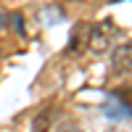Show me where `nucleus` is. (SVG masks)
<instances>
[{"instance_id": "f257e3e1", "label": "nucleus", "mask_w": 132, "mask_h": 132, "mask_svg": "<svg viewBox=\"0 0 132 132\" xmlns=\"http://www.w3.org/2000/svg\"><path fill=\"white\" fill-rule=\"evenodd\" d=\"M122 35L119 27L111 19H103L101 24H90V35H87V50H93L95 56H103L106 50H111L116 37Z\"/></svg>"}, {"instance_id": "f03ea898", "label": "nucleus", "mask_w": 132, "mask_h": 132, "mask_svg": "<svg viewBox=\"0 0 132 132\" xmlns=\"http://www.w3.org/2000/svg\"><path fill=\"white\" fill-rule=\"evenodd\" d=\"M103 114L114 122L132 119V87H116L108 93V101L103 103Z\"/></svg>"}, {"instance_id": "7ed1b4c3", "label": "nucleus", "mask_w": 132, "mask_h": 132, "mask_svg": "<svg viewBox=\"0 0 132 132\" xmlns=\"http://www.w3.org/2000/svg\"><path fill=\"white\" fill-rule=\"evenodd\" d=\"M132 74V42H122L111 56V77Z\"/></svg>"}, {"instance_id": "20e7f679", "label": "nucleus", "mask_w": 132, "mask_h": 132, "mask_svg": "<svg viewBox=\"0 0 132 132\" xmlns=\"http://www.w3.org/2000/svg\"><path fill=\"white\" fill-rule=\"evenodd\" d=\"M87 35H90V24H79L71 32V40H69V53H82L87 50Z\"/></svg>"}, {"instance_id": "39448f33", "label": "nucleus", "mask_w": 132, "mask_h": 132, "mask_svg": "<svg viewBox=\"0 0 132 132\" xmlns=\"http://www.w3.org/2000/svg\"><path fill=\"white\" fill-rule=\"evenodd\" d=\"M53 127V111L45 108L40 116H35V122H32V132H50Z\"/></svg>"}, {"instance_id": "423d86ee", "label": "nucleus", "mask_w": 132, "mask_h": 132, "mask_svg": "<svg viewBox=\"0 0 132 132\" xmlns=\"http://www.w3.org/2000/svg\"><path fill=\"white\" fill-rule=\"evenodd\" d=\"M66 132H79V129H77V127H66Z\"/></svg>"}, {"instance_id": "0eeeda50", "label": "nucleus", "mask_w": 132, "mask_h": 132, "mask_svg": "<svg viewBox=\"0 0 132 132\" xmlns=\"http://www.w3.org/2000/svg\"><path fill=\"white\" fill-rule=\"evenodd\" d=\"M111 3H119V0H111Z\"/></svg>"}]
</instances>
